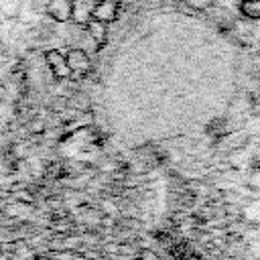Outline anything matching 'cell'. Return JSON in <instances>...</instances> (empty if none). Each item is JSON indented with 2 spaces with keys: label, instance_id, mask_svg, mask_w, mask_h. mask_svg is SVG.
Segmentation results:
<instances>
[{
  "label": "cell",
  "instance_id": "obj_1",
  "mask_svg": "<svg viewBox=\"0 0 260 260\" xmlns=\"http://www.w3.org/2000/svg\"><path fill=\"white\" fill-rule=\"evenodd\" d=\"M45 61H47L49 71H51L57 79H67V77L71 75V69H69V65H67V59H65V55H63L61 51L51 49V51L45 55Z\"/></svg>",
  "mask_w": 260,
  "mask_h": 260
},
{
  "label": "cell",
  "instance_id": "obj_2",
  "mask_svg": "<svg viewBox=\"0 0 260 260\" xmlns=\"http://www.w3.org/2000/svg\"><path fill=\"white\" fill-rule=\"evenodd\" d=\"M65 59H67V65H69L71 73H79V75H81V73H87L89 67H91L89 55H87L83 49H77V47L69 49V51L65 53Z\"/></svg>",
  "mask_w": 260,
  "mask_h": 260
},
{
  "label": "cell",
  "instance_id": "obj_3",
  "mask_svg": "<svg viewBox=\"0 0 260 260\" xmlns=\"http://www.w3.org/2000/svg\"><path fill=\"white\" fill-rule=\"evenodd\" d=\"M118 8H120V0H98L95 8H93V16L100 22H112L118 16Z\"/></svg>",
  "mask_w": 260,
  "mask_h": 260
},
{
  "label": "cell",
  "instance_id": "obj_4",
  "mask_svg": "<svg viewBox=\"0 0 260 260\" xmlns=\"http://www.w3.org/2000/svg\"><path fill=\"white\" fill-rule=\"evenodd\" d=\"M71 4H73L71 18L77 24H87L91 20V16H93V8H95L98 0H73Z\"/></svg>",
  "mask_w": 260,
  "mask_h": 260
},
{
  "label": "cell",
  "instance_id": "obj_5",
  "mask_svg": "<svg viewBox=\"0 0 260 260\" xmlns=\"http://www.w3.org/2000/svg\"><path fill=\"white\" fill-rule=\"evenodd\" d=\"M71 8H73L71 0H49L47 4L49 16L57 22H67L71 18Z\"/></svg>",
  "mask_w": 260,
  "mask_h": 260
},
{
  "label": "cell",
  "instance_id": "obj_6",
  "mask_svg": "<svg viewBox=\"0 0 260 260\" xmlns=\"http://www.w3.org/2000/svg\"><path fill=\"white\" fill-rule=\"evenodd\" d=\"M85 26H87V35H89V39H91L95 45H102V43L106 41V24H104V22L91 18Z\"/></svg>",
  "mask_w": 260,
  "mask_h": 260
},
{
  "label": "cell",
  "instance_id": "obj_7",
  "mask_svg": "<svg viewBox=\"0 0 260 260\" xmlns=\"http://www.w3.org/2000/svg\"><path fill=\"white\" fill-rule=\"evenodd\" d=\"M240 10L248 16V18H260V0H244Z\"/></svg>",
  "mask_w": 260,
  "mask_h": 260
},
{
  "label": "cell",
  "instance_id": "obj_8",
  "mask_svg": "<svg viewBox=\"0 0 260 260\" xmlns=\"http://www.w3.org/2000/svg\"><path fill=\"white\" fill-rule=\"evenodd\" d=\"M140 260H158V256L152 250H142L140 252Z\"/></svg>",
  "mask_w": 260,
  "mask_h": 260
}]
</instances>
